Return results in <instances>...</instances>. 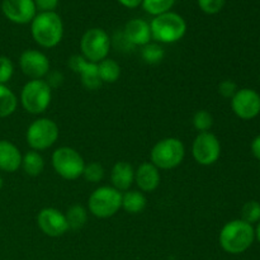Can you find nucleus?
<instances>
[{
	"mask_svg": "<svg viewBox=\"0 0 260 260\" xmlns=\"http://www.w3.org/2000/svg\"><path fill=\"white\" fill-rule=\"evenodd\" d=\"M255 240V229L253 225L240 220H233L221 229L218 241L229 254H243L253 245Z\"/></svg>",
	"mask_w": 260,
	"mask_h": 260,
	"instance_id": "nucleus-1",
	"label": "nucleus"
},
{
	"mask_svg": "<svg viewBox=\"0 0 260 260\" xmlns=\"http://www.w3.org/2000/svg\"><path fill=\"white\" fill-rule=\"evenodd\" d=\"M30 33L35 42L41 47H56L63 36L62 19L55 12L38 13L30 22Z\"/></svg>",
	"mask_w": 260,
	"mask_h": 260,
	"instance_id": "nucleus-2",
	"label": "nucleus"
},
{
	"mask_svg": "<svg viewBox=\"0 0 260 260\" xmlns=\"http://www.w3.org/2000/svg\"><path fill=\"white\" fill-rule=\"evenodd\" d=\"M151 37L160 43H174L184 37L187 23L182 15L167 12L154 17L150 23Z\"/></svg>",
	"mask_w": 260,
	"mask_h": 260,
	"instance_id": "nucleus-3",
	"label": "nucleus"
},
{
	"mask_svg": "<svg viewBox=\"0 0 260 260\" xmlns=\"http://www.w3.org/2000/svg\"><path fill=\"white\" fill-rule=\"evenodd\" d=\"M185 156L184 144L177 137H167L154 145L150 151L151 162L161 170L174 169L182 164Z\"/></svg>",
	"mask_w": 260,
	"mask_h": 260,
	"instance_id": "nucleus-4",
	"label": "nucleus"
},
{
	"mask_svg": "<svg viewBox=\"0 0 260 260\" xmlns=\"http://www.w3.org/2000/svg\"><path fill=\"white\" fill-rule=\"evenodd\" d=\"M52 99V89L42 79L29 80L20 91L22 107L30 114H41L47 111Z\"/></svg>",
	"mask_w": 260,
	"mask_h": 260,
	"instance_id": "nucleus-5",
	"label": "nucleus"
},
{
	"mask_svg": "<svg viewBox=\"0 0 260 260\" xmlns=\"http://www.w3.org/2000/svg\"><path fill=\"white\" fill-rule=\"evenodd\" d=\"M89 212L98 218H109L122 208V193L116 188L103 185L89 196Z\"/></svg>",
	"mask_w": 260,
	"mask_h": 260,
	"instance_id": "nucleus-6",
	"label": "nucleus"
},
{
	"mask_svg": "<svg viewBox=\"0 0 260 260\" xmlns=\"http://www.w3.org/2000/svg\"><path fill=\"white\" fill-rule=\"evenodd\" d=\"M51 160L55 172L66 180H75L80 178L86 165L79 151L69 146L56 149Z\"/></svg>",
	"mask_w": 260,
	"mask_h": 260,
	"instance_id": "nucleus-7",
	"label": "nucleus"
},
{
	"mask_svg": "<svg viewBox=\"0 0 260 260\" xmlns=\"http://www.w3.org/2000/svg\"><path fill=\"white\" fill-rule=\"evenodd\" d=\"M58 126L50 118H38L28 126L25 132V140L29 147L35 151L47 150L57 141Z\"/></svg>",
	"mask_w": 260,
	"mask_h": 260,
	"instance_id": "nucleus-8",
	"label": "nucleus"
},
{
	"mask_svg": "<svg viewBox=\"0 0 260 260\" xmlns=\"http://www.w3.org/2000/svg\"><path fill=\"white\" fill-rule=\"evenodd\" d=\"M83 57L94 63L108 57L111 50V38L102 28H90L83 35L80 41Z\"/></svg>",
	"mask_w": 260,
	"mask_h": 260,
	"instance_id": "nucleus-9",
	"label": "nucleus"
},
{
	"mask_svg": "<svg viewBox=\"0 0 260 260\" xmlns=\"http://www.w3.org/2000/svg\"><path fill=\"white\" fill-rule=\"evenodd\" d=\"M192 154L200 165H212L220 159L221 144L212 132L198 134L192 145Z\"/></svg>",
	"mask_w": 260,
	"mask_h": 260,
	"instance_id": "nucleus-10",
	"label": "nucleus"
},
{
	"mask_svg": "<svg viewBox=\"0 0 260 260\" xmlns=\"http://www.w3.org/2000/svg\"><path fill=\"white\" fill-rule=\"evenodd\" d=\"M231 108L234 113L241 119L255 118L260 113V95L254 89H239L231 98Z\"/></svg>",
	"mask_w": 260,
	"mask_h": 260,
	"instance_id": "nucleus-11",
	"label": "nucleus"
},
{
	"mask_svg": "<svg viewBox=\"0 0 260 260\" xmlns=\"http://www.w3.org/2000/svg\"><path fill=\"white\" fill-rule=\"evenodd\" d=\"M19 68L25 76L37 80L45 78L50 73V60L41 51L25 50L19 57Z\"/></svg>",
	"mask_w": 260,
	"mask_h": 260,
	"instance_id": "nucleus-12",
	"label": "nucleus"
},
{
	"mask_svg": "<svg viewBox=\"0 0 260 260\" xmlns=\"http://www.w3.org/2000/svg\"><path fill=\"white\" fill-rule=\"evenodd\" d=\"M37 225L40 230L50 238L62 236L69 230L65 213L52 207H46L38 212Z\"/></svg>",
	"mask_w": 260,
	"mask_h": 260,
	"instance_id": "nucleus-13",
	"label": "nucleus"
},
{
	"mask_svg": "<svg viewBox=\"0 0 260 260\" xmlns=\"http://www.w3.org/2000/svg\"><path fill=\"white\" fill-rule=\"evenodd\" d=\"M2 12L15 24H27L37 15L35 0H3Z\"/></svg>",
	"mask_w": 260,
	"mask_h": 260,
	"instance_id": "nucleus-14",
	"label": "nucleus"
},
{
	"mask_svg": "<svg viewBox=\"0 0 260 260\" xmlns=\"http://www.w3.org/2000/svg\"><path fill=\"white\" fill-rule=\"evenodd\" d=\"M69 68L80 75L81 83L88 90H96L103 84L99 78L98 63L90 62L81 55L71 56L69 58Z\"/></svg>",
	"mask_w": 260,
	"mask_h": 260,
	"instance_id": "nucleus-15",
	"label": "nucleus"
},
{
	"mask_svg": "<svg viewBox=\"0 0 260 260\" xmlns=\"http://www.w3.org/2000/svg\"><path fill=\"white\" fill-rule=\"evenodd\" d=\"M123 37L129 45L144 47L145 45L150 43L152 38L150 23H147L144 19H140V18L128 20L124 25Z\"/></svg>",
	"mask_w": 260,
	"mask_h": 260,
	"instance_id": "nucleus-16",
	"label": "nucleus"
},
{
	"mask_svg": "<svg viewBox=\"0 0 260 260\" xmlns=\"http://www.w3.org/2000/svg\"><path fill=\"white\" fill-rule=\"evenodd\" d=\"M135 183L142 192H154L160 184L159 169L152 162H142L135 170Z\"/></svg>",
	"mask_w": 260,
	"mask_h": 260,
	"instance_id": "nucleus-17",
	"label": "nucleus"
},
{
	"mask_svg": "<svg viewBox=\"0 0 260 260\" xmlns=\"http://www.w3.org/2000/svg\"><path fill=\"white\" fill-rule=\"evenodd\" d=\"M22 157L19 149L8 140H0V170L5 173H14L22 167Z\"/></svg>",
	"mask_w": 260,
	"mask_h": 260,
	"instance_id": "nucleus-18",
	"label": "nucleus"
},
{
	"mask_svg": "<svg viewBox=\"0 0 260 260\" xmlns=\"http://www.w3.org/2000/svg\"><path fill=\"white\" fill-rule=\"evenodd\" d=\"M111 182L112 187L116 188L119 192L129 190V188L135 182L134 167L127 161H117L112 168Z\"/></svg>",
	"mask_w": 260,
	"mask_h": 260,
	"instance_id": "nucleus-19",
	"label": "nucleus"
},
{
	"mask_svg": "<svg viewBox=\"0 0 260 260\" xmlns=\"http://www.w3.org/2000/svg\"><path fill=\"white\" fill-rule=\"evenodd\" d=\"M147 200L145 194L139 190H126L122 194V208L127 213L137 215L146 208Z\"/></svg>",
	"mask_w": 260,
	"mask_h": 260,
	"instance_id": "nucleus-20",
	"label": "nucleus"
},
{
	"mask_svg": "<svg viewBox=\"0 0 260 260\" xmlns=\"http://www.w3.org/2000/svg\"><path fill=\"white\" fill-rule=\"evenodd\" d=\"M22 168L30 177H37L45 169V159L38 151H28L22 157Z\"/></svg>",
	"mask_w": 260,
	"mask_h": 260,
	"instance_id": "nucleus-21",
	"label": "nucleus"
},
{
	"mask_svg": "<svg viewBox=\"0 0 260 260\" xmlns=\"http://www.w3.org/2000/svg\"><path fill=\"white\" fill-rule=\"evenodd\" d=\"M98 73L102 83L113 84L121 76V66L112 58H104L98 62Z\"/></svg>",
	"mask_w": 260,
	"mask_h": 260,
	"instance_id": "nucleus-22",
	"label": "nucleus"
},
{
	"mask_svg": "<svg viewBox=\"0 0 260 260\" xmlns=\"http://www.w3.org/2000/svg\"><path fill=\"white\" fill-rule=\"evenodd\" d=\"M18 106L15 94L4 84H0V118L12 116Z\"/></svg>",
	"mask_w": 260,
	"mask_h": 260,
	"instance_id": "nucleus-23",
	"label": "nucleus"
},
{
	"mask_svg": "<svg viewBox=\"0 0 260 260\" xmlns=\"http://www.w3.org/2000/svg\"><path fill=\"white\" fill-rule=\"evenodd\" d=\"M65 216L69 223V229L79 230L85 225L86 220H88V211L81 205H74L69 207Z\"/></svg>",
	"mask_w": 260,
	"mask_h": 260,
	"instance_id": "nucleus-24",
	"label": "nucleus"
},
{
	"mask_svg": "<svg viewBox=\"0 0 260 260\" xmlns=\"http://www.w3.org/2000/svg\"><path fill=\"white\" fill-rule=\"evenodd\" d=\"M174 3L175 0H142L141 5L145 9V12L156 17V15L170 12Z\"/></svg>",
	"mask_w": 260,
	"mask_h": 260,
	"instance_id": "nucleus-25",
	"label": "nucleus"
},
{
	"mask_svg": "<svg viewBox=\"0 0 260 260\" xmlns=\"http://www.w3.org/2000/svg\"><path fill=\"white\" fill-rule=\"evenodd\" d=\"M141 56L145 62L147 63H157L164 58L165 51L159 43H147L142 47Z\"/></svg>",
	"mask_w": 260,
	"mask_h": 260,
	"instance_id": "nucleus-26",
	"label": "nucleus"
},
{
	"mask_svg": "<svg viewBox=\"0 0 260 260\" xmlns=\"http://www.w3.org/2000/svg\"><path fill=\"white\" fill-rule=\"evenodd\" d=\"M193 126H194V128L200 134H202V132H210V129L213 126L212 114L208 111H206V109L197 111L194 113V116H193Z\"/></svg>",
	"mask_w": 260,
	"mask_h": 260,
	"instance_id": "nucleus-27",
	"label": "nucleus"
},
{
	"mask_svg": "<svg viewBox=\"0 0 260 260\" xmlns=\"http://www.w3.org/2000/svg\"><path fill=\"white\" fill-rule=\"evenodd\" d=\"M241 220L254 225L260 221V203L256 201H249L241 208Z\"/></svg>",
	"mask_w": 260,
	"mask_h": 260,
	"instance_id": "nucleus-28",
	"label": "nucleus"
},
{
	"mask_svg": "<svg viewBox=\"0 0 260 260\" xmlns=\"http://www.w3.org/2000/svg\"><path fill=\"white\" fill-rule=\"evenodd\" d=\"M83 177L86 182L99 183L104 178V168L99 162H90L84 168Z\"/></svg>",
	"mask_w": 260,
	"mask_h": 260,
	"instance_id": "nucleus-29",
	"label": "nucleus"
},
{
	"mask_svg": "<svg viewBox=\"0 0 260 260\" xmlns=\"http://www.w3.org/2000/svg\"><path fill=\"white\" fill-rule=\"evenodd\" d=\"M198 7L206 14H217L225 7L226 0H197Z\"/></svg>",
	"mask_w": 260,
	"mask_h": 260,
	"instance_id": "nucleus-30",
	"label": "nucleus"
},
{
	"mask_svg": "<svg viewBox=\"0 0 260 260\" xmlns=\"http://www.w3.org/2000/svg\"><path fill=\"white\" fill-rule=\"evenodd\" d=\"M14 74V65L8 56H0V84H7Z\"/></svg>",
	"mask_w": 260,
	"mask_h": 260,
	"instance_id": "nucleus-31",
	"label": "nucleus"
},
{
	"mask_svg": "<svg viewBox=\"0 0 260 260\" xmlns=\"http://www.w3.org/2000/svg\"><path fill=\"white\" fill-rule=\"evenodd\" d=\"M238 85H236L235 81L233 80H223L218 84V93L220 95H222L223 98L231 99L238 91Z\"/></svg>",
	"mask_w": 260,
	"mask_h": 260,
	"instance_id": "nucleus-32",
	"label": "nucleus"
},
{
	"mask_svg": "<svg viewBox=\"0 0 260 260\" xmlns=\"http://www.w3.org/2000/svg\"><path fill=\"white\" fill-rule=\"evenodd\" d=\"M36 8L42 12H55L58 5V0H35Z\"/></svg>",
	"mask_w": 260,
	"mask_h": 260,
	"instance_id": "nucleus-33",
	"label": "nucleus"
},
{
	"mask_svg": "<svg viewBox=\"0 0 260 260\" xmlns=\"http://www.w3.org/2000/svg\"><path fill=\"white\" fill-rule=\"evenodd\" d=\"M251 152L256 159L260 160V135H258L251 142Z\"/></svg>",
	"mask_w": 260,
	"mask_h": 260,
	"instance_id": "nucleus-34",
	"label": "nucleus"
},
{
	"mask_svg": "<svg viewBox=\"0 0 260 260\" xmlns=\"http://www.w3.org/2000/svg\"><path fill=\"white\" fill-rule=\"evenodd\" d=\"M118 3L128 9H135L142 4V0H118Z\"/></svg>",
	"mask_w": 260,
	"mask_h": 260,
	"instance_id": "nucleus-35",
	"label": "nucleus"
},
{
	"mask_svg": "<svg viewBox=\"0 0 260 260\" xmlns=\"http://www.w3.org/2000/svg\"><path fill=\"white\" fill-rule=\"evenodd\" d=\"M255 238L260 243V221L258 222V225H256V229H255Z\"/></svg>",
	"mask_w": 260,
	"mask_h": 260,
	"instance_id": "nucleus-36",
	"label": "nucleus"
},
{
	"mask_svg": "<svg viewBox=\"0 0 260 260\" xmlns=\"http://www.w3.org/2000/svg\"><path fill=\"white\" fill-rule=\"evenodd\" d=\"M3 185H4V180H3V178H2V175H0V190H2V188H3Z\"/></svg>",
	"mask_w": 260,
	"mask_h": 260,
	"instance_id": "nucleus-37",
	"label": "nucleus"
}]
</instances>
